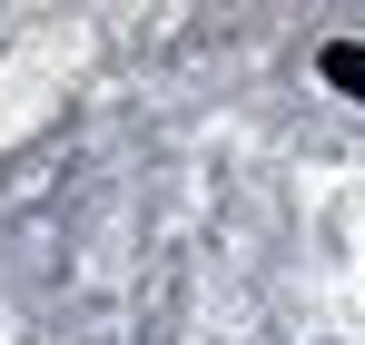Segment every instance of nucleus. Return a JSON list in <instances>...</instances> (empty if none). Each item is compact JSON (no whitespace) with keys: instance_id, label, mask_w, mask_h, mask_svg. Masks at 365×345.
<instances>
[{"instance_id":"obj_1","label":"nucleus","mask_w":365,"mask_h":345,"mask_svg":"<svg viewBox=\"0 0 365 345\" xmlns=\"http://www.w3.org/2000/svg\"><path fill=\"white\" fill-rule=\"evenodd\" d=\"M316 69H326L336 89H356V99H365V40H326V59H316Z\"/></svg>"}]
</instances>
